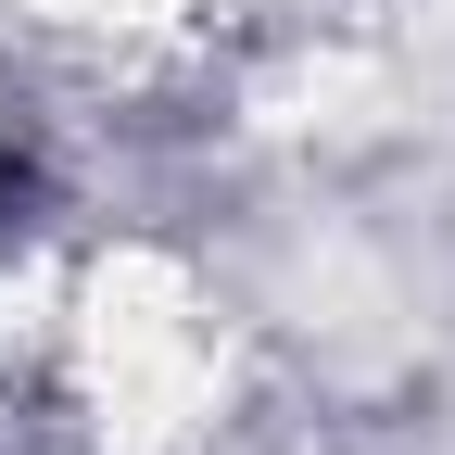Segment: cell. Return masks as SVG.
<instances>
[{
	"label": "cell",
	"instance_id": "cell-1",
	"mask_svg": "<svg viewBox=\"0 0 455 455\" xmlns=\"http://www.w3.org/2000/svg\"><path fill=\"white\" fill-rule=\"evenodd\" d=\"M0 203H13V164H0Z\"/></svg>",
	"mask_w": 455,
	"mask_h": 455
}]
</instances>
